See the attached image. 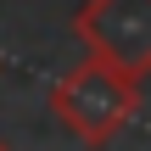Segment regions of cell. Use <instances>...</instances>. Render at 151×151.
<instances>
[{
  "mask_svg": "<svg viewBox=\"0 0 151 151\" xmlns=\"http://www.w3.org/2000/svg\"><path fill=\"white\" fill-rule=\"evenodd\" d=\"M50 112H56V123H62L73 140L106 146V140L140 112V78H129V73H118L112 62H101V56L84 50V62L67 67V73L50 84Z\"/></svg>",
  "mask_w": 151,
  "mask_h": 151,
  "instance_id": "cell-1",
  "label": "cell"
},
{
  "mask_svg": "<svg viewBox=\"0 0 151 151\" xmlns=\"http://www.w3.org/2000/svg\"><path fill=\"white\" fill-rule=\"evenodd\" d=\"M73 34L90 56L112 62L129 78H151V0H84Z\"/></svg>",
  "mask_w": 151,
  "mask_h": 151,
  "instance_id": "cell-2",
  "label": "cell"
},
{
  "mask_svg": "<svg viewBox=\"0 0 151 151\" xmlns=\"http://www.w3.org/2000/svg\"><path fill=\"white\" fill-rule=\"evenodd\" d=\"M0 151H11V146H6V140H0Z\"/></svg>",
  "mask_w": 151,
  "mask_h": 151,
  "instance_id": "cell-3",
  "label": "cell"
}]
</instances>
